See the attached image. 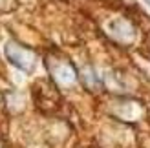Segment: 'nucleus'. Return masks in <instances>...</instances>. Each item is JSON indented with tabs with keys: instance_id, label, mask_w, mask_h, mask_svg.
Masks as SVG:
<instances>
[{
	"instance_id": "1",
	"label": "nucleus",
	"mask_w": 150,
	"mask_h": 148,
	"mask_svg": "<svg viewBox=\"0 0 150 148\" xmlns=\"http://www.w3.org/2000/svg\"><path fill=\"white\" fill-rule=\"evenodd\" d=\"M146 4H148V6H150V0H146Z\"/></svg>"
}]
</instances>
